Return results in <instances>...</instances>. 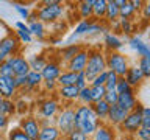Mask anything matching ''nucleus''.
<instances>
[{
  "mask_svg": "<svg viewBox=\"0 0 150 140\" xmlns=\"http://www.w3.org/2000/svg\"><path fill=\"white\" fill-rule=\"evenodd\" d=\"M106 75H108V70H105V72H102V73H98L97 76L94 78L91 83H89V86H91V87H100V86H105Z\"/></svg>",
  "mask_w": 150,
  "mask_h": 140,
  "instance_id": "ea45409f",
  "label": "nucleus"
},
{
  "mask_svg": "<svg viewBox=\"0 0 150 140\" xmlns=\"http://www.w3.org/2000/svg\"><path fill=\"white\" fill-rule=\"evenodd\" d=\"M75 86H77L78 90H81V89H84L86 86H89L88 81H86V76H84V73H83V72L77 73V81H75Z\"/></svg>",
  "mask_w": 150,
  "mask_h": 140,
  "instance_id": "49530a36",
  "label": "nucleus"
},
{
  "mask_svg": "<svg viewBox=\"0 0 150 140\" xmlns=\"http://www.w3.org/2000/svg\"><path fill=\"white\" fill-rule=\"evenodd\" d=\"M91 137L92 139H89V140H116V131L110 125L100 123Z\"/></svg>",
  "mask_w": 150,
  "mask_h": 140,
  "instance_id": "f8f14e48",
  "label": "nucleus"
},
{
  "mask_svg": "<svg viewBox=\"0 0 150 140\" xmlns=\"http://www.w3.org/2000/svg\"><path fill=\"white\" fill-rule=\"evenodd\" d=\"M45 64H47V59L42 55H36V56H33V58L28 61L30 70H31V72H38V73H41V70L44 69Z\"/></svg>",
  "mask_w": 150,
  "mask_h": 140,
  "instance_id": "a878e982",
  "label": "nucleus"
},
{
  "mask_svg": "<svg viewBox=\"0 0 150 140\" xmlns=\"http://www.w3.org/2000/svg\"><path fill=\"white\" fill-rule=\"evenodd\" d=\"M19 128L25 132V135H28L30 140H38V137H39L41 126H39V121L36 120V117H33V115L23 117L21 120V123H19Z\"/></svg>",
  "mask_w": 150,
  "mask_h": 140,
  "instance_id": "6e6552de",
  "label": "nucleus"
},
{
  "mask_svg": "<svg viewBox=\"0 0 150 140\" xmlns=\"http://www.w3.org/2000/svg\"><path fill=\"white\" fill-rule=\"evenodd\" d=\"M77 100L81 103V104H92V101H91V87L86 86L84 89H81V90L78 92Z\"/></svg>",
  "mask_w": 150,
  "mask_h": 140,
  "instance_id": "c9c22d12",
  "label": "nucleus"
},
{
  "mask_svg": "<svg viewBox=\"0 0 150 140\" xmlns=\"http://www.w3.org/2000/svg\"><path fill=\"white\" fill-rule=\"evenodd\" d=\"M138 104V100H136V95L134 92H130V93H122V95L117 97V106L120 109H124L125 112H131Z\"/></svg>",
  "mask_w": 150,
  "mask_h": 140,
  "instance_id": "dca6fc26",
  "label": "nucleus"
},
{
  "mask_svg": "<svg viewBox=\"0 0 150 140\" xmlns=\"http://www.w3.org/2000/svg\"><path fill=\"white\" fill-rule=\"evenodd\" d=\"M125 81L128 83V86L133 89V87H138L141 83L144 81V75L141 73V70L138 69V65H133V67H128V70H127L125 73Z\"/></svg>",
  "mask_w": 150,
  "mask_h": 140,
  "instance_id": "f3484780",
  "label": "nucleus"
},
{
  "mask_svg": "<svg viewBox=\"0 0 150 140\" xmlns=\"http://www.w3.org/2000/svg\"><path fill=\"white\" fill-rule=\"evenodd\" d=\"M128 112H125L124 109H120L117 104H112L110 106V109H108V114H106V121L110 126H119L124 118L127 117Z\"/></svg>",
  "mask_w": 150,
  "mask_h": 140,
  "instance_id": "4468645a",
  "label": "nucleus"
},
{
  "mask_svg": "<svg viewBox=\"0 0 150 140\" xmlns=\"http://www.w3.org/2000/svg\"><path fill=\"white\" fill-rule=\"evenodd\" d=\"M8 140H30V139H28V135H25V132L17 126V128H13L8 132Z\"/></svg>",
  "mask_w": 150,
  "mask_h": 140,
  "instance_id": "e433bc0d",
  "label": "nucleus"
},
{
  "mask_svg": "<svg viewBox=\"0 0 150 140\" xmlns=\"http://www.w3.org/2000/svg\"><path fill=\"white\" fill-rule=\"evenodd\" d=\"M6 62L13 67L14 76H27V73L30 72V65H28V61L21 55H14L6 58Z\"/></svg>",
  "mask_w": 150,
  "mask_h": 140,
  "instance_id": "1a4fd4ad",
  "label": "nucleus"
},
{
  "mask_svg": "<svg viewBox=\"0 0 150 140\" xmlns=\"http://www.w3.org/2000/svg\"><path fill=\"white\" fill-rule=\"evenodd\" d=\"M28 31H30V34L36 36L38 39H42L44 37V23H41L39 20L33 22L28 25Z\"/></svg>",
  "mask_w": 150,
  "mask_h": 140,
  "instance_id": "7c9ffc66",
  "label": "nucleus"
},
{
  "mask_svg": "<svg viewBox=\"0 0 150 140\" xmlns=\"http://www.w3.org/2000/svg\"><path fill=\"white\" fill-rule=\"evenodd\" d=\"M56 92H58V95L63 98L66 101H75L78 98V89L77 86H64V87H58L56 89Z\"/></svg>",
  "mask_w": 150,
  "mask_h": 140,
  "instance_id": "6ab92c4d",
  "label": "nucleus"
},
{
  "mask_svg": "<svg viewBox=\"0 0 150 140\" xmlns=\"http://www.w3.org/2000/svg\"><path fill=\"white\" fill-rule=\"evenodd\" d=\"M106 70V62H105V55L100 50H88V62L84 67V76H86L88 84L97 76L98 73Z\"/></svg>",
  "mask_w": 150,
  "mask_h": 140,
  "instance_id": "f03ea898",
  "label": "nucleus"
},
{
  "mask_svg": "<svg viewBox=\"0 0 150 140\" xmlns=\"http://www.w3.org/2000/svg\"><path fill=\"white\" fill-rule=\"evenodd\" d=\"M80 50H81V45L80 44H69L67 47H64V48L61 50V61L69 62V61L72 59Z\"/></svg>",
  "mask_w": 150,
  "mask_h": 140,
  "instance_id": "5701e85b",
  "label": "nucleus"
},
{
  "mask_svg": "<svg viewBox=\"0 0 150 140\" xmlns=\"http://www.w3.org/2000/svg\"><path fill=\"white\" fill-rule=\"evenodd\" d=\"M14 9L21 14L22 19H28V16H30V11H28L27 6H22V5H19V3H14Z\"/></svg>",
  "mask_w": 150,
  "mask_h": 140,
  "instance_id": "09e8293b",
  "label": "nucleus"
},
{
  "mask_svg": "<svg viewBox=\"0 0 150 140\" xmlns=\"http://www.w3.org/2000/svg\"><path fill=\"white\" fill-rule=\"evenodd\" d=\"M105 45L110 51H117L119 48H122V41L116 34H110L108 33L105 36Z\"/></svg>",
  "mask_w": 150,
  "mask_h": 140,
  "instance_id": "cd10ccee",
  "label": "nucleus"
},
{
  "mask_svg": "<svg viewBox=\"0 0 150 140\" xmlns=\"http://www.w3.org/2000/svg\"><path fill=\"white\" fill-rule=\"evenodd\" d=\"M2 101H3V97H2V95H0V104H2Z\"/></svg>",
  "mask_w": 150,
  "mask_h": 140,
  "instance_id": "bf43d9fd",
  "label": "nucleus"
},
{
  "mask_svg": "<svg viewBox=\"0 0 150 140\" xmlns=\"http://www.w3.org/2000/svg\"><path fill=\"white\" fill-rule=\"evenodd\" d=\"M19 48V39L14 36H6L0 41V64L5 62L6 58L17 55Z\"/></svg>",
  "mask_w": 150,
  "mask_h": 140,
  "instance_id": "0eeeda50",
  "label": "nucleus"
},
{
  "mask_svg": "<svg viewBox=\"0 0 150 140\" xmlns=\"http://www.w3.org/2000/svg\"><path fill=\"white\" fill-rule=\"evenodd\" d=\"M117 79H119V76L114 73V72H111V70H108V75H106V81H105V90L106 92H110V90H114L116 89V84H117Z\"/></svg>",
  "mask_w": 150,
  "mask_h": 140,
  "instance_id": "473e14b6",
  "label": "nucleus"
},
{
  "mask_svg": "<svg viewBox=\"0 0 150 140\" xmlns=\"http://www.w3.org/2000/svg\"><path fill=\"white\" fill-rule=\"evenodd\" d=\"M92 23H94L92 20H81L77 27H75V30H74V36H80V34H84V33H88Z\"/></svg>",
  "mask_w": 150,
  "mask_h": 140,
  "instance_id": "4c0bfd02",
  "label": "nucleus"
},
{
  "mask_svg": "<svg viewBox=\"0 0 150 140\" xmlns=\"http://www.w3.org/2000/svg\"><path fill=\"white\" fill-rule=\"evenodd\" d=\"M75 81H77V73L69 72V70H63V72L59 73V76L56 78V84H58V87L75 86Z\"/></svg>",
  "mask_w": 150,
  "mask_h": 140,
  "instance_id": "aec40b11",
  "label": "nucleus"
},
{
  "mask_svg": "<svg viewBox=\"0 0 150 140\" xmlns=\"http://www.w3.org/2000/svg\"><path fill=\"white\" fill-rule=\"evenodd\" d=\"M61 73V67L58 62L55 61H47V64L44 65V69L41 70V76H42V81H56V78L59 76Z\"/></svg>",
  "mask_w": 150,
  "mask_h": 140,
  "instance_id": "2eb2a0df",
  "label": "nucleus"
},
{
  "mask_svg": "<svg viewBox=\"0 0 150 140\" xmlns=\"http://www.w3.org/2000/svg\"><path fill=\"white\" fill-rule=\"evenodd\" d=\"M86 62H88V50L81 48V50H80L78 53L67 62V70H69V72H74V73L84 72Z\"/></svg>",
  "mask_w": 150,
  "mask_h": 140,
  "instance_id": "9d476101",
  "label": "nucleus"
},
{
  "mask_svg": "<svg viewBox=\"0 0 150 140\" xmlns=\"http://www.w3.org/2000/svg\"><path fill=\"white\" fill-rule=\"evenodd\" d=\"M92 107V111H94V114L97 115V118L100 120V121H105L106 120V114H108V109H110V104L105 101H97V103H94V104H91Z\"/></svg>",
  "mask_w": 150,
  "mask_h": 140,
  "instance_id": "b1692460",
  "label": "nucleus"
},
{
  "mask_svg": "<svg viewBox=\"0 0 150 140\" xmlns=\"http://www.w3.org/2000/svg\"><path fill=\"white\" fill-rule=\"evenodd\" d=\"M106 13V0H94L92 5V19H105Z\"/></svg>",
  "mask_w": 150,
  "mask_h": 140,
  "instance_id": "393cba45",
  "label": "nucleus"
},
{
  "mask_svg": "<svg viewBox=\"0 0 150 140\" xmlns=\"http://www.w3.org/2000/svg\"><path fill=\"white\" fill-rule=\"evenodd\" d=\"M27 89H36V87H39L41 84H42V76H41V73H38V72H28L27 73Z\"/></svg>",
  "mask_w": 150,
  "mask_h": 140,
  "instance_id": "bb28decb",
  "label": "nucleus"
},
{
  "mask_svg": "<svg viewBox=\"0 0 150 140\" xmlns=\"http://www.w3.org/2000/svg\"><path fill=\"white\" fill-rule=\"evenodd\" d=\"M134 13H136V11L133 9V6H131V3L127 0V2L119 8V19H128V20H130V19L133 17Z\"/></svg>",
  "mask_w": 150,
  "mask_h": 140,
  "instance_id": "2f4dec72",
  "label": "nucleus"
},
{
  "mask_svg": "<svg viewBox=\"0 0 150 140\" xmlns=\"http://www.w3.org/2000/svg\"><path fill=\"white\" fill-rule=\"evenodd\" d=\"M55 126L58 129L59 135H64V137H67L72 131H75V109L74 107H64L58 114V117H56Z\"/></svg>",
  "mask_w": 150,
  "mask_h": 140,
  "instance_id": "39448f33",
  "label": "nucleus"
},
{
  "mask_svg": "<svg viewBox=\"0 0 150 140\" xmlns=\"http://www.w3.org/2000/svg\"><path fill=\"white\" fill-rule=\"evenodd\" d=\"M116 93L117 95H122V93H130V92H134L133 89H131L130 86H128V83L125 81V78L122 76V78H119L117 79V84H116Z\"/></svg>",
  "mask_w": 150,
  "mask_h": 140,
  "instance_id": "72a5a7b5",
  "label": "nucleus"
},
{
  "mask_svg": "<svg viewBox=\"0 0 150 140\" xmlns=\"http://www.w3.org/2000/svg\"><path fill=\"white\" fill-rule=\"evenodd\" d=\"M138 69L141 70V73L144 75V78H149L150 76V58H141L139 64H138Z\"/></svg>",
  "mask_w": 150,
  "mask_h": 140,
  "instance_id": "58836bf2",
  "label": "nucleus"
},
{
  "mask_svg": "<svg viewBox=\"0 0 150 140\" xmlns=\"http://www.w3.org/2000/svg\"><path fill=\"white\" fill-rule=\"evenodd\" d=\"M141 128L150 129V109L147 106H144L142 114H141Z\"/></svg>",
  "mask_w": 150,
  "mask_h": 140,
  "instance_id": "a19ab883",
  "label": "nucleus"
},
{
  "mask_svg": "<svg viewBox=\"0 0 150 140\" xmlns=\"http://www.w3.org/2000/svg\"><path fill=\"white\" fill-rule=\"evenodd\" d=\"M64 13V8L61 2L58 0H45L44 2V6H42L39 11H38V20L41 23L44 22H55L63 16Z\"/></svg>",
  "mask_w": 150,
  "mask_h": 140,
  "instance_id": "7ed1b4c3",
  "label": "nucleus"
},
{
  "mask_svg": "<svg viewBox=\"0 0 150 140\" xmlns=\"http://www.w3.org/2000/svg\"><path fill=\"white\" fill-rule=\"evenodd\" d=\"M130 47L133 48L134 51H138V55L141 58H150V48L145 42L141 39L139 36H133L130 37Z\"/></svg>",
  "mask_w": 150,
  "mask_h": 140,
  "instance_id": "a211bd4d",
  "label": "nucleus"
},
{
  "mask_svg": "<svg viewBox=\"0 0 150 140\" xmlns=\"http://www.w3.org/2000/svg\"><path fill=\"white\" fill-rule=\"evenodd\" d=\"M119 20H120V28L125 34H131L134 31V25L131 23V20H128V19H119Z\"/></svg>",
  "mask_w": 150,
  "mask_h": 140,
  "instance_id": "37998d69",
  "label": "nucleus"
},
{
  "mask_svg": "<svg viewBox=\"0 0 150 140\" xmlns=\"http://www.w3.org/2000/svg\"><path fill=\"white\" fill-rule=\"evenodd\" d=\"M0 76H5V78H14L13 67L6 62V61L0 64Z\"/></svg>",
  "mask_w": 150,
  "mask_h": 140,
  "instance_id": "79ce46f5",
  "label": "nucleus"
},
{
  "mask_svg": "<svg viewBox=\"0 0 150 140\" xmlns=\"http://www.w3.org/2000/svg\"><path fill=\"white\" fill-rule=\"evenodd\" d=\"M14 84H16V89L21 90L27 86V78L25 76H14Z\"/></svg>",
  "mask_w": 150,
  "mask_h": 140,
  "instance_id": "8fccbe9b",
  "label": "nucleus"
},
{
  "mask_svg": "<svg viewBox=\"0 0 150 140\" xmlns=\"http://www.w3.org/2000/svg\"><path fill=\"white\" fill-rule=\"evenodd\" d=\"M105 62H106V70L114 72L119 78L125 76L127 70L130 67L128 59L119 51H108V55L105 56Z\"/></svg>",
  "mask_w": 150,
  "mask_h": 140,
  "instance_id": "423d86ee",
  "label": "nucleus"
},
{
  "mask_svg": "<svg viewBox=\"0 0 150 140\" xmlns=\"http://www.w3.org/2000/svg\"><path fill=\"white\" fill-rule=\"evenodd\" d=\"M142 109H144V106L141 103H138L134 109L128 112L127 117L124 118V121L117 126L124 132V135H134L136 131L141 128V114H142Z\"/></svg>",
  "mask_w": 150,
  "mask_h": 140,
  "instance_id": "20e7f679",
  "label": "nucleus"
},
{
  "mask_svg": "<svg viewBox=\"0 0 150 140\" xmlns=\"http://www.w3.org/2000/svg\"><path fill=\"white\" fill-rule=\"evenodd\" d=\"M91 87V86H89ZM105 87L100 86V87H91V101H92V104L94 103H97V101H102L103 100V97H105Z\"/></svg>",
  "mask_w": 150,
  "mask_h": 140,
  "instance_id": "f704fd0d",
  "label": "nucleus"
},
{
  "mask_svg": "<svg viewBox=\"0 0 150 140\" xmlns=\"http://www.w3.org/2000/svg\"><path fill=\"white\" fill-rule=\"evenodd\" d=\"M130 3H131V6H133L134 11H139V9H142L145 2H142V0H130Z\"/></svg>",
  "mask_w": 150,
  "mask_h": 140,
  "instance_id": "864d4df0",
  "label": "nucleus"
},
{
  "mask_svg": "<svg viewBox=\"0 0 150 140\" xmlns=\"http://www.w3.org/2000/svg\"><path fill=\"white\" fill-rule=\"evenodd\" d=\"M142 17H144V20H149V19H150V3H144V6H142Z\"/></svg>",
  "mask_w": 150,
  "mask_h": 140,
  "instance_id": "5fc2aeb1",
  "label": "nucleus"
},
{
  "mask_svg": "<svg viewBox=\"0 0 150 140\" xmlns=\"http://www.w3.org/2000/svg\"><path fill=\"white\" fill-rule=\"evenodd\" d=\"M120 140H136V139L133 137V135H124V137H122Z\"/></svg>",
  "mask_w": 150,
  "mask_h": 140,
  "instance_id": "13d9d810",
  "label": "nucleus"
},
{
  "mask_svg": "<svg viewBox=\"0 0 150 140\" xmlns=\"http://www.w3.org/2000/svg\"><path fill=\"white\" fill-rule=\"evenodd\" d=\"M92 5L94 0H86V2H81L78 5V13L83 20H88L89 17H92Z\"/></svg>",
  "mask_w": 150,
  "mask_h": 140,
  "instance_id": "c85d7f7f",
  "label": "nucleus"
},
{
  "mask_svg": "<svg viewBox=\"0 0 150 140\" xmlns=\"http://www.w3.org/2000/svg\"><path fill=\"white\" fill-rule=\"evenodd\" d=\"M136 140H150V129L147 128H139L136 131V134L133 135Z\"/></svg>",
  "mask_w": 150,
  "mask_h": 140,
  "instance_id": "c03bdc74",
  "label": "nucleus"
},
{
  "mask_svg": "<svg viewBox=\"0 0 150 140\" xmlns=\"http://www.w3.org/2000/svg\"><path fill=\"white\" fill-rule=\"evenodd\" d=\"M117 93H116V90H110V92H106L105 93V97H103V101L105 103H108L110 106H112V104H117Z\"/></svg>",
  "mask_w": 150,
  "mask_h": 140,
  "instance_id": "a18cd8bd",
  "label": "nucleus"
},
{
  "mask_svg": "<svg viewBox=\"0 0 150 140\" xmlns=\"http://www.w3.org/2000/svg\"><path fill=\"white\" fill-rule=\"evenodd\" d=\"M58 111H59V104L55 98H47V100L41 101V104H39V115L45 120L53 118L58 114Z\"/></svg>",
  "mask_w": 150,
  "mask_h": 140,
  "instance_id": "9b49d317",
  "label": "nucleus"
},
{
  "mask_svg": "<svg viewBox=\"0 0 150 140\" xmlns=\"http://www.w3.org/2000/svg\"><path fill=\"white\" fill-rule=\"evenodd\" d=\"M16 28H17V30H21V31L30 33V31H28V25H25L23 22H17V23H16Z\"/></svg>",
  "mask_w": 150,
  "mask_h": 140,
  "instance_id": "4d7b16f0",
  "label": "nucleus"
},
{
  "mask_svg": "<svg viewBox=\"0 0 150 140\" xmlns=\"http://www.w3.org/2000/svg\"><path fill=\"white\" fill-rule=\"evenodd\" d=\"M105 19L110 23L116 22L119 19V6L114 3V0H106V13H105Z\"/></svg>",
  "mask_w": 150,
  "mask_h": 140,
  "instance_id": "4be33fe9",
  "label": "nucleus"
},
{
  "mask_svg": "<svg viewBox=\"0 0 150 140\" xmlns=\"http://www.w3.org/2000/svg\"><path fill=\"white\" fill-rule=\"evenodd\" d=\"M59 137H61V135L58 132V129H56V126L50 125V126H44V128H41L38 140H58Z\"/></svg>",
  "mask_w": 150,
  "mask_h": 140,
  "instance_id": "412c9836",
  "label": "nucleus"
},
{
  "mask_svg": "<svg viewBox=\"0 0 150 140\" xmlns=\"http://www.w3.org/2000/svg\"><path fill=\"white\" fill-rule=\"evenodd\" d=\"M44 83V86L47 90H52V92H56V89H58V84H56V81H42Z\"/></svg>",
  "mask_w": 150,
  "mask_h": 140,
  "instance_id": "603ef678",
  "label": "nucleus"
},
{
  "mask_svg": "<svg viewBox=\"0 0 150 140\" xmlns=\"http://www.w3.org/2000/svg\"><path fill=\"white\" fill-rule=\"evenodd\" d=\"M102 121L94 114L91 104H81L75 107V129L83 132L84 135H92L94 131Z\"/></svg>",
  "mask_w": 150,
  "mask_h": 140,
  "instance_id": "f257e3e1",
  "label": "nucleus"
},
{
  "mask_svg": "<svg viewBox=\"0 0 150 140\" xmlns=\"http://www.w3.org/2000/svg\"><path fill=\"white\" fill-rule=\"evenodd\" d=\"M16 34L21 37V41H22V42H25V44H30V42H31V34H30V33L17 30V31H16Z\"/></svg>",
  "mask_w": 150,
  "mask_h": 140,
  "instance_id": "3c124183",
  "label": "nucleus"
},
{
  "mask_svg": "<svg viewBox=\"0 0 150 140\" xmlns=\"http://www.w3.org/2000/svg\"><path fill=\"white\" fill-rule=\"evenodd\" d=\"M67 140H89L88 135H84L83 132H80V131H72L69 135H67Z\"/></svg>",
  "mask_w": 150,
  "mask_h": 140,
  "instance_id": "de8ad7c7",
  "label": "nucleus"
},
{
  "mask_svg": "<svg viewBox=\"0 0 150 140\" xmlns=\"http://www.w3.org/2000/svg\"><path fill=\"white\" fill-rule=\"evenodd\" d=\"M6 126H8V118L2 114V112H0V131L5 129Z\"/></svg>",
  "mask_w": 150,
  "mask_h": 140,
  "instance_id": "6e6d98bb",
  "label": "nucleus"
},
{
  "mask_svg": "<svg viewBox=\"0 0 150 140\" xmlns=\"http://www.w3.org/2000/svg\"><path fill=\"white\" fill-rule=\"evenodd\" d=\"M0 112L6 117H11L16 114V103H14L13 100H3L2 104H0Z\"/></svg>",
  "mask_w": 150,
  "mask_h": 140,
  "instance_id": "c756f323",
  "label": "nucleus"
},
{
  "mask_svg": "<svg viewBox=\"0 0 150 140\" xmlns=\"http://www.w3.org/2000/svg\"><path fill=\"white\" fill-rule=\"evenodd\" d=\"M16 93L17 89L16 84H14V78L0 76V95L3 97V100H13Z\"/></svg>",
  "mask_w": 150,
  "mask_h": 140,
  "instance_id": "ddd939ff",
  "label": "nucleus"
}]
</instances>
